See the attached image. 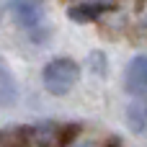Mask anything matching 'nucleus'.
Listing matches in <instances>:
<instances>
[{
    "instance_id": "nucleus-1",
    "label": "nucleus",
    "mask_w": 147,
    "mask_h": 147,
    "mask_svg": "<svg viewBox=\"0 0 147 147\" xmlns=\"http://www.w3.org/2000/svg\"><path fill=\"white\" fill-rule=\"evenodd\" d=\"M80 80V65L72 59V57H54L44 65L41 70V83H44V90L49 96H67Z\"/></svg>"
},
{
    "instance_id": "nucleus-2",
    "label": "nucleus",
    "mask_w": 147,
    "mask_h": 147,
    "mask_svg": "<svg viewBox=\"0 0 147 147\" xmlns=\"http://www.w3.org/2000/svg\"><path fill=\"white\" fill-rule=\"evenodd\" d=\"M8 13L13 18V23L18 28H23L28 36H34L36 41H41L39 31L47 28L44 18H47V0H8Z\"/></svg>"
},
{
    "instance_id": "nucleus-3",
    "label": "nucleus",
    "mask_w": 147,
    "mask_h": 147,
    "mask_svg": "<svg viewBox=\"0 0 147 147\" xmlns=\"http://www.w3.org/2000/svg\"><path fill=\"white\" fill-rule=\"evenodd\" d=\"M124 90L129 96H147V54H134L124 70Z\"/></svg>"
},
{
    "instance_id": "nucleus-4",
    "label": "nucleus",
    "mask_w": 147,
    "mask_h": 147,
    "mask_svg": "<svg viewBox=\"0 0 147 147\" xmlns=\"http://www.w3.org/2000/svg\"><path fill=\"white\" fill-rule=\"evenodd\" d=\"M124 119H127L129 132H134V134H145V132H147V98H145V96H134V101L127 106Z\"/></svg>"
},
{
    "instance_id": "nucleus-5",
    "label": "nucleus",
    "mask_w": 147,
    "mask_h": 147,
    "mask_svg": "<svg viewBox=\"0 0 147 147\" xmlns=\"http://www.w3.org/2000/svg\"><path fill=\"white\" fill-rule=\"evenodd\" d=\"M21 98L18 93V80L10 72V67L5 65V59L0 57V106H16Z\"/></svg>"
},
{
    "instance_id": "nucleus-6",
    "label": "nucleus",
    "mask_w": 147,
    "mask_h": 147,
    "mask_svg": "<svg viewBox=\"0 0 147 147\" xmlns=\"http://www.w3.org/2000/svg\"><path fill=\"white\" fill-rule=\"evenodd\" d=\"M101 13H106V8L90 3V0H83V3H75L67 8V18L70 21H78V23H90V21H98Z\"/></svg>"
},
{
    "instance_id": "nucleus-7",
    "label": "nucleus",
    "mask_w": 147,
    "mask_h": 147,
    "mask_svg": "<svg viewBox=\"0 0 147 147\" xmlns=\"http://www.w3.org/2000/svg\"><path fill=\"white\" fill-rule=\"evenodd\" d=\"M67 147H101V145H98L96 137H85V134H80V137H75Z\"/></svg>"
}]
</instances>
